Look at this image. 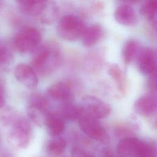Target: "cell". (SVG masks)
<instances>
[{
    "label": "cell",
    "instance_id": "obj_4",
    "mask_svg": "<svg viewBox=\"0 0 157 157\" xmlns=\"http://www.w3.org/2000/svg\"><path fill=\"white\" fill-rule=\"evenodd\" d=\"M85 29L86 26L83 21L73 15L63 16L56 26L58 36L67 41H74L82 37Z\"/></svg>",
    "mask_w": 157,
    "mask_h": 157
},
{
    "label": "cell",
    "instance_id": "obj_9",
    "mask_svg": "<svg viewBox=\"0 0 157 157\" xmlns=\"http://www.w3.org/2000/svg\"><path fill=\"white\" fill-rule=\"evenodd\" d=\"M136 58L138 69L142 74L151 75L156 72V53L152 48L140 50Z\"/></svg>",
    "mask_w": 157,
    "mask_h": 157
},
{
    "label": "cell",
    "instance_id": "obj_17",
    "mask_svg": "<svg viewBox=\"0 0 157 157\" xmlns=\"http://www.w3.org/2000/svg\"><path fill=\"white\" fill-rule=\"evenodd\" d=\"M83 112V109L81 105H75L71 102L63 103L60 110L62 117L71 121L78 120Z\"/></svg>",
    "mask_w": 157,
    "mask_h": 157
},
{
    "label": "cell",
    "instance_id": "obj_23",
    "mask_svg": "<svg viewBox=\"0 0 157 157\" xmlns=\"http://www.w3.org/2000/svg\"><path fill=\"white\" fill-rule=\"evenodd\" d=\"M13 58L11 48L6 44H0V67H6L10 64Z\"/></svg>",
    "mask_w": 157,
    "mask_h": 157
},
{
    "label": "cell",
    "instance_id": "obj_19",
    "mask_svg": "<svg viewBox=\"0 0 157 157\" xmlns=\"http://www.w3.org/2000/svg\"><path fill=\"white\" fill-rule=\"evenodd\" d=\"M139 50V44L136 40H128L123 50V56L124 63L126 64H130L137 57Z\"/></svg>",
    "mask_w": 157,
    "mask_h": 157
},
{
    "label": "cell",
    "instance_id": "obj_26",
    "mask_svg": "<svg viewBox=\"0 0 157 157\" xmlns=\"http://www.w3.org/2000/svg\"><path fill=\"white\" fill-rule=\"evenodd\" d=\"M0 157H13V156L8 151H3L0 153Z\"/></svg>",
    "mask_w": 157,
    "mask_h": 157
},
{
    "label": "cell",
    "instance_id": "obj_24",
    "mask_svg": "<svg viewBox=\"0 0 157 157\" xmlns=\"http://www.w3.org/2000/svg\"><path fill=\"white\" fill-rule=\"evenodd\" d=\"M71 157H95L94 155L79 148H74L71 151Z\"/></svg>",
    "mask_w": 157,
    "mask_h": 157
},
{
    "label": "cell",
    "instance_id": "obj_13",
    "mask_svg": "<svg viewBox=\"0 0 157 157\" xmlns=\"http://www.w3.org/2000/svg\"><path fill=\"white\" fill-rule=\"evenodd\" d=\"M47 93L52 98L64 102H71L72 93L70 86L65 83L58 82L50 85Z\"/></svg>",
    "mask_w": 157,
    "mask_h": 157
},
{
    "label": "cell",
    "instance_id": "obj_2",
    "mask_svg": "<svg viewBox=\"0 0 157 157\" xmlns=\"http://www.w3.org/2000/svg\"><path fill=\"white\" fill-rule=\"evenodd\" d=\"M34 52L31 67L40 75L49 74L59 66L61 54L56 45L52 44H45L37 47Z\"/></svg>",
    "mask_w": 157,
    "mask_h": 157
},
{
    "label": "cell",
    "instance_id": "obj_1",
    "mask_svg": "<svg viewBox=\"0 0 157 157\" xmlns=\"http://www.w3.org/2000/svg\"><path fill=\"white\" fill-rule=\"evenodd\" d=\"M2 124L8 128V139L15 147L26 148L32 138V128L29 122L11 108L5 109L1 115Z\"/></svg>",
    "mask_w": 157,
    "mask_h": 157
},
{
    "label": "cell",
    "instance_id": "obj_10",
    "mask_svg": "<svg viewBox=\"0 0 157 157\" xmlns=\"http://www.w3.org/2000/svg\"><path fill=\"white\" fill-rule=\"evenodd\" d=\"M14 75L16 79L24 86L35 88L37 83V77L32 67L25 63H19L14 69Z\"/></svg>",
    "mask_w": 157,
    "mask_h": 157
},
{
    "label": "cell",
    "instance_id": "obj_11",
    "mask_svg": "<svg viewBox=\"0 0 157 157\" xmlns=\"http://www.w3.org/2000/svg\"><path fill=\"white\" fill-rule=\"evenodd\" d=\"M134 109L141 116L153 115L156 112V96L153 94H147L139 97L134 104Z\"/></svg>",
    "mask_w": 157,
    "mask_h": 157
},
{
    "label": "cell",
    "instance_id": "obj_14",
    "mask_svg": "<svg viewBox=\"0 0 157 157\" xmlns=\"http://www.w3.org/2000/svg\"><path fill=\"white\" fill-rule=\"evenodd\" d=\"M103 36V28L99 25H93L86 29L82 36L84 46L90 47L96 44Z\"/></svg>",
    "mask_w": 157,
    "mask_h": 157
},
{
    "label": "cell",
    "instance_id": "obj_12",
    "mask_svg": "<svg viewBox=\"0 0 157 157\" xmlns=\"http://www.w3.org/2000/svg\"><path fill=\"white\" fill-rule=\"evenodd\" d=\"M114 18L118 23L124 26L134 25L137 21L135 10L128 4L119 6L115 11Z\"/></svg>",
    "mask_w": 157,
    "mask_h": 157
},
{
    "label": "cell",
    "instance_id": "obj_8",
    "mask_svg": "<svg viewBox=\"0 0 157 157\" xmlns=\"http://www.w3.org/2000/svg\"><path fill=\"white\" fill-rule=\"evenodd\" d=\"M81 106L86 113L98 120L105 118L111 112L109 104L93 96H86L83 98Z\"/></svg>",
    "mask_w": 157,
    "mask_h": 157
},
{
    "label": "cell",
    "instance_id": "obj_18",
    "mask_svg": "<svg viewBox=\"0 0 157 157\" xmlns=\"http://www.w3.org/2000/svg\"><path fill=\"white\" fill-rule=\"evenodd\" d=\"M67 146L66 140L61 137H55L51 139L47 144V152L53 156L61 155L66 150Z\"/></svg>",
    "mask_w": 157,
    "mask_h": 157
},
{
    "label": "cell",
    "instance_id": "obj_29",
    "mask_svg": "<svg viewBox=\"0 0 157 157\" xmlns=\"http://www.w3.org/2000/svg\"><path fill=\"white\" fill-rule=\"evenodd\" d=\"M0 143H1V140H0Z\"/></svg>",
    "mask_w": 157,
    "mask_h": 157
},
{
    "label": "cell",
    "instance_id": "obj_27",
    "mask_svg": "<svg viewBox=\"0 0 157 157\" xmlns=\"http://www.w3.org/2000/svg\"><path fill=\"white\" fill-rule=\"evenodd\" d=\"M102 157H115V156H113V155H112L111 153H106Z\"/></svg>",
    "mask_w": 157,
    "mask_h": 157
},
{
    "label": "cell",
    "instance_id": "obj_7",
    "mask_svg": "<svg viewBox=\"0 0 157 157\" xmlns=\"http://www.w3.org/2000/svg\"><path fill=\"white\" fill-rule=\"evenodd\" d=\"M78 121L82 131L90 139L102 143H107L109 141L107 131L98 119L83 110Z\"/></svg>",
    "mask_w": 157,
    "mask_h": 157
},
{
    "label": "cell",
    "instance_id": "obj_28",
    "mask_svg": "<svg viewBox=\"0 0 157 157\" xmlns=\"http://www.w3.org/2000/svg\"><path fill=\"white\" fill-rule=\"evenodd\" d=\"M0 5H1V1H0Z\"/></svg>",
    "mask_w": 157,
    "mask_h": 157
},
{
    "label": "cell",
    "instance_id": "obj_5",
    "mask_svg": "<svg viewBox=\"0 0 157 157\" xmlns=\"http://www.w3.org/2000/svg\"><path fill=\"white\" fill-rule=\"evenodd\" d=\"M29 119L39 126L45 124L48 112V102L47 99L41 94H32L29 99L26 108Z\"/></svg>",
    "mask_w": 157,
    "mask_h": 157
},
{
    "label": "cell",
    "instance_id": "obj_22",
    "mask_svg": "<svg viewBox=\"0 0 157 157\" xmlns=\"http://www.w3.org/2000/svg\"><path fill=\"white\" fill-rule=\"evenodd\" d=\"M157 12V2L155 0L146 1L140 7V13L147 20L153 21L155 20Z\"/></svg>",
    "mask_w": 157,
    "mask_h": 157
},
{
    "label": "cell",
    "instance_id": "obj_20",
    "mask_svg": "<svg viewBox=\"0 0 157 157\" xmlns=\"http://www.w3.org/2000/svg\"><path fill=\"white\" fill-rule=\"evenodd\" d=\"M109 75L116 83L117 88L121 93H124L126 89V81L120 67L115 64H112L108 70Z\"/></svg>",
    "mask_w": 157,
    "mask_h": 157
},
{
    "label": "cell",
    "instance_id": "obj_16",
    "mask_svg": "<svg viewBox=\"0 0 157 157\" xmlns=\"http://www.w3.org/2000/svg\"><path fill=\"white\" fill-rule=\"evenodd\" d=\"M48 134L53 137H58L65 129V123L59 116L49 113L45 123Z\"/></svg>",
    "mask_w": 157,
    "mask_h": 157
},
{
    "label": "cell",
    "instance_id": "obj_25",
    "mask_svg": "<svg viewBox=\"0 0 157 157\" xmlns=\"http://www.w3.org/2000/svg\"><path fill=\"white\" fill-rule=\"evenodd\" d=\"M5 102H6V98H5L4 85L2 81L0 79V109L4 106Z\"/></svg>",
    "mask_w": 157,
    "mask_h": 157
},
{
    "label": "cell",
    "instance_id": "obj_6",
    "mask_svg": "<svg viewBox=\"0 0 157 157\" xmlns=\"http://www.w3.org/2000/svg\"><path fill=\"white\" fill-rule=\"evenodd\" d=\"M41 40V34L36 28L26 27L21 29L15 36L13 44L20 53H27L34 52Z\"/></svg>",
    "mask_w": 157,
    "mask_h": 157
},
{
    "label": "cell",
    "instance_id": "obj_15",
    "mask_svg": "<svg viewBox=\"0 0 157 157\" xmlns=\"http://www.w3.org/2000/svg\"><path fill=\"white\" fill-rule=\"evenodd\" d=\"M18 6L22 13L29 16H40L47 1H18Z\"/></svg>",
    "mask_w": 157,
    "mask_h": 157
},
{
    "label": "cell",
    "instance_id": "obj_21",
    "mask_svg": "<svg viewBox=\"0 0 157 157\" xmlns=\"http://www.w3.org/2000/svg\"><path fill=\"white\" fill-rule=\"evenodd\" d=\"M58 13V8L53 2H47L40 15V20L45 23H50L55 20Z\"/></svg>",
    "mask_w": 157,
    "mask_h": 157
},
{
    "label": "cell",
    "instance_id": "obj_3",
    "mask_svg": "<svg viewBox=\"0 0 157 157\" xmlns=\"http://www.w3.org/2000/svg\"><path fill=\"white\" fill-rule=\"evenodd\" d=\"M119 157H155V146L150 142L132 137L123 138L117 144Z\"/></svg>",
    "mask_w": 157,
    "mask_h": 157
}]
</instances>
